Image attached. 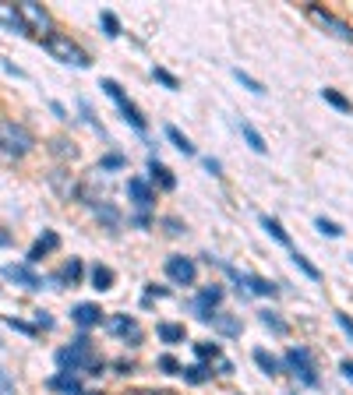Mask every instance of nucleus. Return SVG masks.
I'll return each mask as SVG.
<instances>
[{"mask_svg":"<svg viewBox=\"0 0 353 395\" xmlns=\"http://www.w3.org/2000/svg\"><path fill=\"white\" fill-rule=\"evenodd\" d=\"M128 198L134 201L138 212H149L156 205V191H152V184L145 176H128Z\"/></svg>","mask_w":353,"mask_h":395,"instance_id":"obj_12","label":"nucleus"},{"mask_svg":"<svg viewBox=\"0 0 353 395\" xmlns=\"http://www.w3.org/2000/svg\"><path fill=\"white\" fill-rule=\"evenodd\" d=\"M99 88H103V92H106V96L117 103V110H121V117H124V124H131L138 134H145V131H149V117H145V113H141V110H138V106L128 99V92H124V88L117 85L113 78H103V81H99Z\"/></svg>","mask_w":353,"mask_h":395,"instance_id":"obj_5","label":"nucleus"},{"mask_svg":"<svg viewBox=\"0 0 353 395\" xmlns=\"http://www.w3.org/2000/svg\"><path fill=\"white\" fill-rule=\"evenodd\" d=\"M71 321H74L81 332H88V328L103 325V307H99V303H78V307L71 311Z\"/></svg>","mask_w":353,"mask_h":395,"instance_id":"obj_15","label":"nucleus"},{"mask_svg":"<svg viewBox=\"0 0 353 395\" xmlns=\"http://www.w3.org/2000/svg\"><path fill=\"white\" fill-rule=\"evenodd\" d=\"M50 148H53V156H61V159H74V156H78L74 141H68V138H53Z\"/></svg>","mask_w":353,"mask_h":395,"instance_id":"obj_34","label":"nucleus"},{"mask_svg":"<svg viewBox=\"0 0 353 395\" xmlns=\"http://www.w3.org/2000/svg\"><path fill=\"white\" fill-rule=\"evenodd\" d=\"M131 223H134L138 230H149V226H152V219H149V212H138V216H134Z\"/></svg>","mask_w":353,"mask_h":395,"instance_id":"obj_47","label":"nucleus"},{"mask_svg":"<svg viewBox=\"0 0 353 395\" xmlns=\"http://www.w3.org/2000/svg\"><path fill=\"white\" fill-rule=\"evenodd\" d=\"M241 134H244V141H248V145L258 152V156H265V152H269V145H265V138H261V134H258V131L248 124V120H241Z\"/></svg>","mask_w":353,"mask_h":395,"instance_id":"obj_31","label":"nucleus"},{"mask_svg":"<svg viewBox=\"0 0 353 395\" xmlns=\"http://www.w3.org/2000/svg\"><path fill=\"white\" fill-rule=\"evenodd\" d=\"M99 25H103V36H106V39L121 36V18H117L113 11H99Z\"/></svg>","mask_w":353,"mask_h":395,"instance_id":"obj_32","label":"nucleus"},{"mask_svg":"<svg viewBox=\"0 0 353 395\" xmlns=\"http://www.w3.org/2000/svg\"><path fill=\"white\" fill-rule=\"evenodd\" d=\"M88 283H92V290L106 293V290H113V283H117V272H113L110 265H92V268H88Z\"/></svg>","mask_w":353,"mask_h":395,"instance_id":"obj_19","label":"nucleus"},{"mask_svg":"<svg viewBox=\"0 0 353 395\" xmlns=\"http://www.w3.org/2000/svg\"><path fill=\"white\" fill-rule=\"evenodd\" d=\"M113 367H117V374H131V371H134L131 363H124V360H121V363H113Z\"/></svg>","mask_w":353,"mask_h":395,"instance_id":"obj_50","label":"nucleus"},{"mask_svg":"<svg viewBox=\"0 0 353 395\" xmlns=\"http://www.w3.org/2000/svg\"><path fill=\"white\" fill-rule=\"evenodd\" d=\"M339 371H343V378L353 385V360H343V363H339Z\"/></svg>","mask_w":353,"mask_h":395,"instance_id":"obj_48","label":"nucleus"},{"mask_svg":"<svg viewBox=\"0 0 353 395\" xmlns=\"http://www.w3.org/2000/svg\"><path fill=\"white\" fill-rule=\"evenodd\" d=\"M8 244H11V233H8V230H0V247H8Z\"/></svg>","mask_w":353,"mask_h":395,"instance_id":"obj_51","label":"nucleus"},{"mask_svg":"<svg viewBox=\"0 0 353 395\" xmlns=\"http://www.w3.org/2000/svg\"><path fill=\"white\" fill-rule=\"evenodd\" d=\"M258 321H261L265 328H269L272 336H286V328H290V325H286V321H283L276 311H269V307H265V311H258Z\"/></svg>","mask_w":353,"mask_h":395,"instance_id":"obj_28","label":"nucleus"},{"mask_svg":"<svg viewBox=\"0 0 353 395\" xmlns=\"http://www.w3.org/2000/svg\"><path fill=\"white\" fill-rule=\"evenodd\" d=\"M92 212H96V219H99L103 226H110V230H117V226H121V208H117V205H110V201H99V205H92Z\"/></svg>","mask_w":353,"mask_h":395,"instance_id":"obj_23","label":"nucleus"},{"mask_svg":"<svg viewBox=\"0 0 353 395\" xmlns=\"http://www.w3.org/2000/svg\"><path fill=\"white\" fill-rule=\"evenodd\" d=\"M350 261H353V254H350Z\"/></svg>","mask_w":353,"mask_h":395,"instance_id":"obj_54","label":"nucleus"},{"mask_svg":"<svg viewBox=\"0 0 353 395\" xmlns=\"http://www.w3.org/2000/svg\"><path fill=\"white\" fill-rule=\"evenodd\" d=\"M18 14H21V21H25L28 32H39L43 39L50 36L53 18H50V11H46L43 4H32V0H25V4H18Z\"/></svg>","mask_w":353,"mask_h":395,"instance_id":"obj_9","label":"nucleus"},{"mask_svg":"<svg viewBox=\"0 0 353 395\" xmlns=\"http://www.w3.org/2000/svg\"><path fill=\"white\" fill-rule=\"evenodd\" d=\"M43 46H46V53L53 57V60H61V64H71V68H92V57H88L68 32H50L46 39H43Z\"/></svg>","mask_w":353,"mask_h":395,"instance_id":"obj_3","label":"nucleus"},{"mask_svg":"<svg viewBox=\"0 0 353 395\" xmlns=\"http://www.w3.org/2000/svg\"><path fill=\"white\" fill-rule=\"evenodd\" d=\"M261 230L269 233L279 247H290V251H293V240H290V233L283 230V223H279V219H272V216H261Z\"/></svg>","mask_w":353,"mask_h":395,"instance_id":"obj_22","label":"nucleus"},{"mask_svg":"<svg viewBox=\"0 0 353 395\" xmlns=\"http://www.w3.org/2000/svg\"><path fill=\"white\" fill-rule=\"evenodd\" d=\"M85 395H103V392H85Z\"/></svg>","mask_w":353,"mask_h":395,"instance_id":"obj_53","label":"nucleus"},{"mask_svg":"<svg viewBox=\"0 0 353 395\" xmlns=\"http://www.w3.org/2000/svg\"><path fill=\"white\" fill-rule=\"evenodd\" d=\"M36 148V134L28 131L18 120L0 117V156L4 159H25L28 152Z\"/></svg>","mask_w":353,"mask_h":395,"instance_id":"obj_2","label":"nucleus"},{"mask_svg":"<svg viewBox=\"0 0 353 395\" xmlns=\"http://www.w3.org/2000/svg\"><path fill=\"white\" fill-rule=\"evenodd\" d=\"M251 356H254V363L261 367V374H269V378H272V374H279V371H283V363H279V360L269 353V350H261V346H258Z\"/></svg>","mask_w":353,"mask_h":395,"instance_id":"obj_27","label":"nucleus"},{"mask_svg":"<svg viewBox=\"0 0 353 395\" xmlns=\"http://www.w3.org/2000/svg\"><path fill=\"white\" fill-rule=\"evenodd\" d=\"M201 163H205V170H209L212 176H223V163H219V159H212V156H205Z\"/></svg>","mask_w":353,"mask_h":395,"instance_id":"obj_45","label":"nucleus"},{"mask_svg":"<svg viewBox=\"0 0 353 395\" xmlns=\"http://www.w3.org/2000/svg\"><path fill=\"white\" fill-rule=\"evenodd\" d=\"M134 395H159V392H134Z\"/></svg>","mask_w":353,"mask_h":395,"instance_id":"obj_52","label":"nucleus"},{"mask_svg":"<svg viewBox=\"0 0 353 395\" xmlns=\"http://www.w3.org/2000/svg\"><path fill=\"white\" fill-rule=\"evenodd\" d=\"M149 180H152V184H159L163 191H176V176H173L156 156H149Z\"/></svg>","mask_w":353,"mask_h":395,"instance_id":"obj_20","label":"nucleus"},{"mask_svg":"<svg viewBox=\"0 0 353 395\" xmlns=\"http://www.w3.org/2000/svg\"><path fill=\"white\" fill-rule=\"evenodd\" d=\"M0 346H4V343H0Z\"/></svg>","mask_w":353,"mask_h":395,"instance_id":"obj_55","label":"nucleus"},{"mask_svg":"<svg viewBox=\"0 0 353 395\" xmlns=\"http://www.w3.org/2000/svg\"><path fill=\"white\" fill-rule=\"evenodd\" d=\"M156 367H159L163 374H181V371H184V367H181V363H176V356H170V353L156 360Z\"/></svg>","mask_w":353,"mask_h":395,"instance_id":"obj_39","label":"nucleus"},{"mask_svg":"<svg viewBox=\"0 0 353 395\" xmlns=\"http://www.w3.org/2000/svg\"><path fill=\"white\" fill-rule=\"evenodd\" d=\"M223 296H226V290H223V286H216V283H212V286H205V290L191 300V314H194L198 321H209V318L219 311Z\"/></svg>","mask_w":353,"mask_h":395,"instance_id":"obj_7","label":"nucleus"},{"mask_svg":"<svg viewBox=\"0 0 353 395\" xmlns=\"http://www.w3.org/2000/svg\"><path fill=\"white\" fill-rule=\"evenodd\" d=\"M283 367L297 378L301 385H307V388H318V363H314V353L307 350V346H290L286 350V356H283Z\"/></svg>","mask_w":353,"mask_h":395,"instance_id":"obj_4","label":"nucleus"},{"mask_svg":"<svg viewBox=\"0 0 353 395\" xmlns=\"http://www.w3.org/2000/svg\"><path fill=\"white\" fill-rule=\"evenodd\" d=\"M166 141H170L176 152H184V156H194V152H198V148L191 145V138H188L181 128H173V124H166Z\"/></svg>","mask_w":353,"mask_h":395,"instance_id":"obj_24","label":"nucleus"},{"mask_svg":"<svg viewBox=\"0 0 353 395\" xmlns=\"http://www.w3.org/2000/svg\"><path fill=\"white\" fill-rule=\"evenodd\" d=\"M314 226H318L321 233H325V236H332V240H336V236H343V226H339V223H332V219H325V216H318V219H314Z\"/></svg>","mask_w":353,"mask_h":395,"instance_id":"obj_38","label":"nucleus"},{"mask_svg":"<svg viewBox=\"0 0 353 395\" xmlns=\"http://www.w3.org/2000/svg\"><path fill=\"white\" fill-rule=\"evenodd\" d=\"M53 325H57V321H53L46 311H36V328H39V332H50Z\"/></svg>","mask_w":353,"mask_h":395,"instance_id":"obj_43","label":"nucleus"},{"mask_svg":"<svg viewBox=\"0 0 353 395\" xmlns=\"http://www.w3.org/2000/svg\"><path fill=\"white\" fill-rule=\"evenodd\" d=\"M46 388L50 392H61V395H85L81 378L78 374H61V371H57L53 378H46Z\"/></svg>","mask_w":353,"mask_h":395,"instance_id":"obj_17","label":"nucleus"},{"mask_svg":"<svg viewBox=\"0 0 353 395\" xmlns=\"http://www.w3.org/2000/svg\"><path fill=\"white\" fill-rule=\"evenodd\" d=\"M163 268H166V279H170L173 286H194V279H198L194 258H184V254H170Z\"/></svg>","mask_w":353,"mask_h":395,"instance_id":"obj_6","label":"nucleus"},{"mask_svg":"<svg viewBox=\"0 0 353 395\" xmlns=\"http://www.w3.org/2000/svg\"><path fill=\"white\" fill-rule=\"evenodd\" d=\"M53 363H57V371H61V374H78V371L88 374V371H92V367H96V350H92V339H88V332L74 336L71 346L57 350Z\"/></svg>","mask_w":353,"mask_h":395,"instance_id":"obj_1","label":"nucleus"},{"mask_svg":"<svg viewBox=\"0 0 353 395\" xmlns=\"http://www.w3.org/2000/svg\"><path fill=\"white\" fill-rule=\"evenodd\" d=\"M0 395H14V381L8 378V371H0Z\"/></svg>","mask_w":353,"mask_h":395,"instance_id":"obj_46","label":"nucleus"},{"mask_svg":"<svg viewBox=\"0 0 353 395\" xmlns=\"http://www.w3.org/2000/svg\"><path fill=\"white\" fill-rule=\"evenodd\" d=\"M81 279H85V265H81V258H71L61 272H53V276H50V286L64 290V286H78Z\"/></svg>","mask_w":353,"mask_h":395,"instance_id":"obj_13","label":"nucleus"},{"mask_svg":"<svg viewBox=\"0 0 353 395\" xmlns=\"http://www.w3.org/2000/svg\"><path fill=\"white\" fill-rule=\"evenodd\" d=\"M8 325H11L14 332H21V336H39V328H36L32 321H21V318H8Z\"/></svg>","mask_w":353,"mask_h":395,"instance_id":"obj_40","label":"nucleus"},{"mask_svg":"<svg viewBox=\"0 0 353 395\" xmlns=\"http://www.w3.org/2000/svg\"><path fill=\"white\" fill-rule=\"evenodd\" d=\"M336 325H339V328L346 332V339L353 343V318H350L346 311H336Z\"/></svg>","mask_w":353,"mask_h":395,"instance_id":"obj_42","label":"nucleus"},{"mask_svg":"<svg viewBox=\"0 0 353 395\" xmlns=\"http://www.w3.org/2000/svg\"><path fill=\"white\" fill-rule=\"evenodd\" d=\"M50 110H53V117H61V120H71V117H68V110H64L61 103H50Z\"/></svg>","mask_w":353,"mask_h":395,"instance_id":"obj_49","label":"nucleus"},{"mask_svg":"<svg viewBox=\"0 0 353 395\" xmlns=\"http://www.w3.org/2000/svg\"><path fill=\"white\" fill-rule=\"evenodd\" d=\"M163 230H166V236H181V233H184V223L176 219V216H166V219H163Z\"/></svg>","mask_w":353,"mask_h":395,"instance_id":"obj_41","label":"nucleus"},{"mask_svg":"<svg viewBox=\"0 0 353 395\" xmlns=\"http://www.w3.org/2000/svg\"><path fill=\"white\" fill-rule=\"evenodd\" d=\"M321 99H325L332 110H339V113H353V103L339 92V88H321Z\"/></svg>","mask_w":353,"mask_h":395,"instance_id":"obj_29","label":"nucleus"},{"mask_svg":"<svg viewBox=\"0 0 353 395\" xmlns=\"http://www.w3.org/2000/svg\"><path fill=\"white\" fill-rule=\"evenodd\" d=\"M290 261H293V265H297V268L304 272V276H307L311 283H318V279H321V272H318V268H314V265H311V261H307V258H304V254L297 251V247H293V251H290Z\"/></svg>","mask_w":353,"mask_h":395,"instance_id":"obj_33","label":"nucleus"},{"mask_svg":"<svg viewBox=\"0 0 353 395\" xmlns=\"http://www.w3.org/2000/svg\"><path fill=\"white\" fill-rule=\"evenodd\" d=\"M194 353H198V363H205V360H219V343H194Z\"/></svg>","mask_w":353,"mask_h":395,"instance_id":"obj_36","label":"nucleus"},{"mask_svg":"<svg viewBox=\"0 0 353 395\" xmlns=\"http://www.w3.org/2000/svg\"><path fill=\"white\" fill-rule=\"evenodd\" d=\"M188 385H205V381H212V367H205V363H191V367L181 371Z\"/></svg>","mask_w":353,"mask_h":395,"instance_id":"obj_30","label":"nucleus"},{"mask_svg":"<svg viewBox=\"0 0 353 395\" xmlns=\"http://www.w3.org/2000/svg\"><path fill=\"white\" fill-rule=\"evenodd\" d=\"M57 247H61V236H57L53 230H46V233H43V236L36 240V244H32V247H28V254H25V265H28V268H32L36 261H43V258H46L50 251H57Z\"/></svg>","mask_w":353,"mask_h":395,"instance_id":"obj_14","label":"nucleus"},{"mask_svg":"<svg viewBox=\"0 0 353 395\" xmlns=\"http://www.w3.org/2000/svg\"><path fill=\"white\" fill-rule=\"evenodd\" d=\"M0 276H4L8 283H14V286H21V290H28V293H36V290L46 286V279L39 276L36 268H28V265H4V268H0Z\"/></svg>","mask_w":353,"mask_h":395,"instance_id":"obj_10","label":"nucleus"},{"mask_svg":"<svg viewBox=\"0 0 353 395\" xmlns=\"http://www.w3.org/2000/svg\"><path fill=\"white\" fill-rule=\"evenodd\" d=\"M121 170H128L124 152H106V156L99 159V166H96V173H121Z\"/></svg>","mask_w":353,"mask_h":395,"instance_id":"obj_26","label":"nucleus"},{"mask_svg":"<svg viewBox=\"0 0 353 395\" xmlns=\"http://www.w3.org/2000/svg\"><path fill=\"white\" fill-rule=\"evenodd\" d=\"M156 336H159V343H166V346H181V343L188 339V328L176 325V321H159V325H156Z\"/></svg>","mask_w":353,"mask_h":395,"instance_id":"obj_18","label":"nucleus"},{"mask_svg":"<svg viewBox=\"0 0 353 395\" xmlns=\"http://www.w3.org/2000/svg\"><path fill=\"white\" fill-rule=\"evenodd\" d=\"M307 14L325 28V32H332L336 39H343V43H353V25H346L343 18H336L332 11H325V8H318V4H307Z\"/></svg>","mask_w":353,"mask_h":395,"instance_id":"obj_8","label":"nucleus"},{"mask_svg":"<svg viewBox=\"0 0 353 395\" xmlns=\"http://www.w3.org/2000/svg\"><path fill=\"white\" fill-rule=\"evenodd\" d=\"M209 325L219 332L223 339H237L241 332H244V325H241V318L237 314H226V311H216L212 318H209Z\"/></svg>","mask_w":353,"mask_h":395,"instance_id":"obj_16","label":"nucleus"},{"mask_svg":"<svg viewBox=\"0 0 353 395\" xmlns=\"http://www.w3.org/2000/svg\"><path fill=\"white\" fill-rule=\"evenodd\" d=\"M233 78H237V81L248 88V92H254V96H261V92H265V85H261L258 78H251L248 71H241V68H233Z\"/></svg>","mask_w":353,"mask_h":395,"instance_id":"obj_35","label":"nucleus"},{"mask_svg":"<svg viewBox=\"0 0 353 395\" xmlns=\"http://www.w3.org/2000/svg\"><path fill=\"white\" fill-rule=\"evenodd\" d=\"M106 328H110V336L124 339L128 346H141V339H145L141 325H138V321H134L131 314H113V318L106 321Z\"/></svg>","mask_w":353,"mask_h":395,"instance_id":"obj_11","label":"nucleus"},{"mask_svg":"<svg viewBox=\"0 0 353 395\" xmlns=\"http://www.w3.org/2000/svg\"><path fill=\"white\" fill-rule=\"evenodd\" d=\"M152 78H156L163 88H170V92H176V88H181V81H176V78H173L166 68H152Z\"/></svg>","mask_w":353,"mask_h":395,"instance_id":"obj_37","label":"nucleus"},{"mask_svg":"<svg viewBox=\"0 0 353 395\" xmlns=\"http://www.w3.org/2000/svg\"><path fill=\"white\" fill-rule=\"evenodd\" d=\"M166 293H170L166 286H149V290H145V296H141V303H152L156 296H166Z\"/></svg>","mask_w":353,"mask_h":395,"instance_id":"obj_44","label":"nucleus"},{"mask_svg":"<svg viewBox=\"0 0 353 395\" xmlns=\"http://www.w3.org/2000/svg\"><path fill=\"white\" fill-rule=\"evenodd\" d=\"M50 184L57 188V194L68 198V201L74 198V188H78L74 180H71V173H64V170H53V173H50Z\"/></svg>","mask_w":353,"mask_h":395,"instance_id":"obj_25","label":"nucleus"},{"mask_svg":"<svg viewBox=\"0 0 353 395\" xmlns=\"http://www.w3.org/2000/svg\"><path fill=\"white\" fill-rule=\"evenodd\" d=\"M0 25L18 32V36H28V28H25V21L18 14V4H4V0H0Z\"/></svg>","mask_w":353,"mask_h":395,"instance_id":"obj_21","label":"nucleus"}]
</instances>
